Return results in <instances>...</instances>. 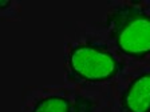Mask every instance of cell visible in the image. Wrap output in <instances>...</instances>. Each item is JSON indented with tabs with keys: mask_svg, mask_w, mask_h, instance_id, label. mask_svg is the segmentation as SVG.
Masks as SVG:
<instances>
[{
	"mask_svg": "<svg viewBox=\"0 0 150 112\" xmlns=\"http://www.w3.org/2000/svg\"><path fill=\"white\" fill-rule=\"evenodd\" d=\"M67 69L74 80L103 84L115 79L125 68V60L106 37H82L67 46Z\"/></svg>",
	"mask_w": 150,
	"mask_h": 112,
	"instance_id": "cell-2",
	"label": "cell"
},
{
	"mask_svg": "<svg viewBox=\"0 0 150 112\" xmlns=\"http://www.w3.org/2000/svg\"><path fill=\"white\" fill-rule=\"evenodd\" d=\"M105 37L123 60H150V1H119L105 18Z\"/></svg>",
	"mask_w": 150,
	"mask_h": 112,
	"instance_id": "cell-1",
	"label": "cell"
},
{
	"mask_svg": "<svg viewBox=\"0 0 150 112\" xmlns=\"http://www.w3.org/2000/svg\"><path fill=\"white\" fill-rule=\"evenodd\" d=\"M117 112H150V60L123 79L117 90Z\"/></svg>",
	"mask_w": 150,
	"mask_h": 112,
	"instance_id": "cell-3",
	"label": "cell"
},
{
	"mask_svg": "<svg viewBox=\"0 0 150 112\" xmlns=\"http://www.w3.org/2000/svg\"><path fill=\"white\" fill-rule=\"evenodd\" d=\"M82 97L62 91L47 92L34 103L30 112H82L84 107Z\"/></svg>",
	"mask_w": 150,
	"mask_h": 112,
	"instance_id": "cell-4",
	"label": "cell"
}]
</instances>
